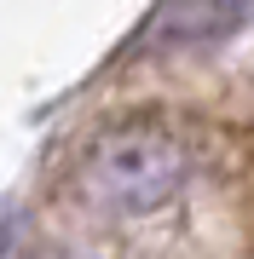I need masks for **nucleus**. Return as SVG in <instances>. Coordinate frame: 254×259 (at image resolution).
<instances>
[{
    "mask_svg": "<svg viewBox=\"0 0 254 259\" xmlns=\"http://www.w3.org/2000/svg\"><path fill=\"white\" fill-rule=\"evenodd\" d=\"M191 139L173 121L133 115L104 127L76 161V190L87 207L116 213V219H151V213L173 207L191 185Z\"/></svg>",
    "mask_w": 254,
    "mask_h": 259,
    "instance_id": "obj_1",
    "label": "nucleus"
},
{
    "mask_svg": "<svg viewBox=\"0 0 254 259\" xmlns=\"http://www.w3.org/2000/svg\"><path fill=\"white\" fill-rule=\"evenodd\" d=\"M248 18V0H168L156 12V40L162 47H202V40L231 35Z\"/></svg>",
    "mask_w": 254,
    "mask_h": 259,
    "instance_id": "obj_2",
    "label": "nucleus"
}]
</instances>
